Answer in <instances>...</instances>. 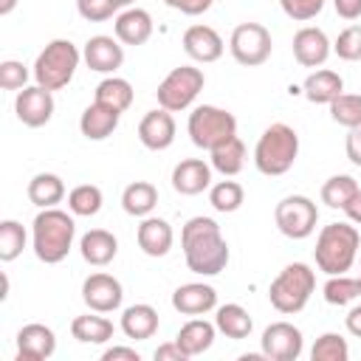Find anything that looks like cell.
<instances>
[{
	"instance_id": "cell-25",
	"label": "cell",
	"mask_w": 361,
	"mask_h": 361,
	"mask_svg": "<svg viewBox=\"0 0 361 361\" xmlns=\"http://www.w3.org/2000/svg\"><path fill=\"white\" fill-rule=\"evenodd\" d=\"M302 93H305V99L313 102V104H330L336 96L344 93V79H341L336 71L322 68V71H313V73L305 79Z\"/></svg>"
},
{
	"instance_id": "cell-44",
	"label": "cell",
	"mask_w": 361,
	"mask_h": 361,
	"mask_svg": "<svg viewBox=\"0 0 361 361\" xmlns=\"http://www.w3.org/2000/svg\"><path fill=\"white\" fill-rule=\"evenodd\" d=\"M76 8H79V14H82L85 20H90V23H104V20H110L113 11H116L113 0H76Z\"/></svg>"
},
{
	"instance_id": "cell-27",
	"label": "cell",
	"mask_w": 361,
	"mask_h": 361,
	"mask_svg": "<svg viewBox=\"0 0 361 361\" xmlns=\"http://www.w3.org/2000/svg\"><path fill=\"white\" fill-rule=\"evenodd\" d=\"M121 330L127 338H135V341L152 338L158 330V310L152 305H130L121 313Z\"/></svg>"
},
{
	"instance_id": "cell-45",
	"label": "cell",
	"mask_w": 361,
	"mask_h": 361,
	"mask_svg": "<svg viewBox=\"0 0 361 361\" xmlns=\"http://www.w3.org/2000/svg\"><path fill=\"white\" fill-rule=\"evenodd\" d=\"M164 3H166L169 8H178L180 14H189V17H197V14H203V11H209L214 0H164Z\"/></svg>"
},
{
	"instance_id": "cell-51",
	"label": "cell",
	"mask_w": 361,
	"mask_h": 361,
	"mask_svg": "<svg viewBox=\"0 0 361 361\" xmlns=\"http://www.w3.org/2000/svg\"><path fill=\"white\" fill-rule=\"evenodd\" d=\"M344 324H347V330H350L355 338H361V305H355V307L347 313Z\"/></svg>"
},
{
	"instance_id": "cell-9",
	"label": "cell",
	"mask_w": 361,
	"mask_h": 361,
	"mask_svg": "<svg viewBox=\"0 0 361 361\" xmlns=\"http://www.w3.org/2000/svg\"><path fill=\"white\" fill-rule=\"evenodd\" d=\"M274 220H276V228L290 237V240H305L313 234L316 223H319V209L310 197L305 195H288L276 203L274 209Z\"/></svg>"
},
{
	"instance_id": "cell-39",
	"label": "cell",
	"mask_w": 361,
	"mask_h": 361,
	"mask_svg": "<svg viewBox=\"0 0 361 361\" xmlns=\"http://www.w3.org/2000/svg\"><path fill=\"white\" fill-rule=\"evenodd\" d=\"M313 361H347L350 358V344L338 333H322L310 350Z\"/></svg>"
},
{
	"instance_id": "cell-32",
	"label": "cell",
	"mask_w": 361,
	"mask_h": 361,
	"mask_svg": "<svg viewBox=\"0 0 361 361\" xmlns=\"http://www.w3.org/2000/svg\"><path fill=\"white\" fill-rule=\"evenodd\" d=\"M158 203V189L149 180H135L121 192V206L133 217H147Z\"/></svg>"
},
{
	"instance_id": "cell-22",
	"label": "cell",
	"mask_w": 361,
	"mask_h": 361,
	"mask_svg": "<svg viewBox=\"0 0 361 361\" xmlns=\"http://www.w3.org/2000/svg\"><path fill=\"white\" fill-rule=\"evenodd\" d=\"M116 39L124 45H144L152 37V17L144 8H127L116 17Z\"/></svg>"
},
{
	"instance_id": "cell-3",
	"label": "cell",
	"mask_w": 361,
	"mask_h": 361,
	"mask_svg": "<svg viewBox=\"0 0 361 361\" xmlns=\"http://www.w3.org/2000/svg\"><path fill=\"white\" fill-rule=\"evenodd\" d=\"M358 245H361V234L355 226L350 223H330L319 231L313 257L319 271H324L327 276L336 274H347L358 257Z\"/></svg>"
},
{
	"instance_id": "cell-24",
	"label": "cell",
	"mask_w": 361,
	"mask_h": 361,
	"mask_svg": "<svg viewBox=\"0 0 361 361\" xmlns=\"http://www.w3.org/2000/svg\"><path fill=\"white\" fill-rule=\"evenodd\" d=\"M79 251H82V259L87 265L102 268V265L113 262V257L118 254V240L110 231H104V228H90L87 234H82Z\"/></svg>"
},
{
	"instance_id": "cell-7",
	"label": "cell",
	"mask_w": 361,
	"mask_h": 361,
	"mask_svg": "<svg viewBox=\"0 0 361 361\" xmlns=\"http://www.w3.org/2000/svg\"><path fill=\"white\" fill-rule=\"evenodd\" d=\"M189 138L195 147L200 149H214L217 144L228 141L231 135H237V118L214 104H200L189 113Z\"/></svg>"
},
{
	"instance_id": "cell-29",
	"label": "cell",
	"mask_w": 361,
	"mask_h": 361,
	"mask_svg": "<svg viewBox=\"0 0 361 361\" xmlns=\"http://www.w3.org/2000/svg\"><path fill=\"white\" fill-rule=\"evenodd\" d=\"M65 197V183L54 172H39L28 180V200L39 209H51Z\"/></svg>"
},
{
	"instance_id": "cell-28",
	"label": "cell",
	"mask_w": 361,
	"mask_h": 361,
	"mask_svg": "<svg viewBox=\"0 0 361 361\" xmlns=\"http://www.w3.org/2000/svg\"><path fill=\"white\" fill-rule=\"evenodd\" d=\"M214 324H217V330H220L226 338H237V341H240V338H248V336H251V327H254L248 310H245L243 305H234V302L217 307Z\"/></svg>"
},
{
	"instance_id": "cell-37",
	"label": "cell",
	"mask_w": 361,
	"mask_h": 361,
	"mask_svg": "<svg viewBox=\"0 0 361 361\" xmlns=\"http://www.w3.org/2000/svg\"><path fill=\"white\" fill-rule=\"evenodd\" d=\"M330 118L347 130L361 127V93H341L330 102Z\"/></svg>"
},
{
	"instance_id": "cell-50",
	"label": "cell",
	"mask_w": 361,
	"mask_h": 361,
	"mask_svg": "<svg viewBox=\"0 0 361 361\" xmlns=\"http://www.w3.org/2000/svg\"><path fill=\"white\" fill-rule=\"evenodd\" d=\"M347 217H350V223H355V226H361V189L355 192V197L341 209Z\"/></svg>"
},
{
	"instance_id": "cell-53",
	"label": "cell",
	"mask_w": 361,
	"mask_h": 361,
	"mask_svg": "<svg viewBox=\"0 0 361 361\" xmlns=\"http://www.w3.org/2000/svg\"><path fill=\"white\" fill-rule=\"evenodd\" d=\"M130 3H135V0H113V6H116V8H127Z\"/></svg>"
},
{
	"instance_id": "cell-19",
	"label": "cell",
	"mask_w": 361,
	"mask_h": 361,
	"mask_svg": "<svg viewBox=\"0 0 361 361\" xmlns=\"http://www.w3.org/2000/svg\"><path fill=\"white\" fill-rule=\"evenodd\" d=\"M172 307L183 316H203V313L217 307V290L212 285H203V282L180 285L172 293Z\"/></svg>"
},
{
	"instance_id": "cell-4",
	"label": "cell",
	"mask_w": 361,
	"mask_h": 361,
	"mask_svg": "<svg viewBox=\"0 0 361 361\" xmlns=\"http://www.w3.org/2000/svg\"><path fill=\"white\" fill-rule=\"evenodd\" d=\"M299 155V135L293 127L282 124V121H274L271 127L262 130L257 147H254V164L262 175H285L293 161Z\"/></svg>"
},
{
	"instance_id": "cell-30",
	"label": "cell",
	"mask_w": 361,
	"mask_h": 361,
	"mask_svg": "<svg viewBox=\"0 0 361 361\" xmlns=\"http://www.w3.org/2000/svg\"><path fill=\"white\" fill-rule=\"evenodd\" d=\"M209 152H212V166H214L220 175H226V178H234V175L243 172V166H245V144H243L237 135H231L228 141L217 144V147L209 149Z\"/></svg>"
},
{
	"instance_id": "cell-41",
	"label": "cell",
	"mask_w": 361,
	"mask_h": 361,
	"mask_svg": "<svg viewBox=\"0 0 361 361\" xmlns=\"http://www.w3.org/2000/svg\"><path fill=\"white\" fill-rule=\"evenodd\" d=\"M333 51L338 54V59L358 62V59H361V25H347V28L336 37Z\"/></svg>"
},
{
	"instance_id": "cell-15",
	"label": "cell",
	"mask_w": 361,
	"mask_h": 361,
	"mask_svg": "<svg viewBox=\"0 0 361 361\" xmlns=\"http://www.w3.org/2000/svg\"><path fill=\"white\" fill-rule=\"evenodd\" d=\"M327 56H330V39L322 28L305 25L293 34V59L302 68H319L327 62Z\"/></svg>"
},
{
	"instance_id": "cell-54",
	"label": "cell",
	"mask_w": 361,
	"mask_h": 361,
	"mask_svg": "<svg viewBox=\"0 0 361 361\" xmlns=\"http://www.w3.org/2000/svg\"><path fill=\"white\" fill-rule=\"evenodd\" d=\"M358 282H361V276H358Z\"/></svg>"
},
{
	"instance_id": "cell-42",
	"label": "cell",
	"mask_w": 361,
	"mask_h": 361,
	"mask_svg": "<svg viewBox=\"0 0 361 361\" xmlns=\"http://www.w3.org/2000/svg\"><path fill=\"white\" fill-rule=\"evenodd\" d=\"M25 82H28V71L23 62H17V59L0 62V87L3 90H23Z\"/></svg>"
},
{
	"instance_id": "cell-26",
	"label": "cell",
	"mask_w": 361,
	"mask_h": 361,
	"mask_svg": "<svg viewBox=\"0 0 361 361\" xmlns=\"http://www.w3.org/2000/svg\"><path fill=\"white\" fill-rule=\"evenodd\" d=\"M214 333H217V324H212V322H206V319H189L180 330H178V336H175V341L180 344V350L192 358V355H200V353H206L212 344H214Z\"/></svg>"
},
{
	"instance_id": "cell-34",
	"label": "cell",
	"mask_w": 361,
	"mask_h": 361,
	"mask_svg": "<svg viewBox=\"0 0 361 361\" xmlns=\"http://www.w3.org/2000/svg\"><path fill=\"white\" fill-rule=\"evenodd\" d=\"M358 189L361 186L355 183V178H350V175H333L322 186V203H327L330 209H344L355 197Z\"/></svg>"
},
{
	"instance_id": "cell-8",
	"label": "cell",
	"mask_w": 361,
	"mask_h": 361,
	"mask_svg": "<svg viewBox=\"0 0 361 361\" xmlns=\"http://www.w3.org/2000/svg\"><path fill=\"white\" fill-rule=\"evenodd\" d=\"M203 85H206V76H203L200 68H195V65H180V68H172V71L164 76V82L158 85L155 96H158V104H161L164 110L178 113V110H186V107L197 99V93L203 90Z\"/></svg>"
},
{
	"instance_id": "cell-47",
	"label": "cell",
	"mask_w": 361,
	"mask_h": 361,
	"mask_svg": "<svg viewBox=\"0 0 361 361\" xmlns=\"http://www.w3.org/2000/svg\"><path fill=\"white\" fill-rule=\"evenodd\" d=\"M189 355L180 350V344L178 341H166V344H161L158 350H155V361H186Z\"/></svg>"
},
{
	"instance_id": "cell-36",
	"label": "cell",
	"mask_w": 361,
	"mask_h": 361,
	"mask_svg": "<svg viewBox=\"0 0 361 361\" xmlns=\"http://www.w3.org/2000/svg\"><path fill=\"white\" fill-rule=\"evenodd\" d=\"M322 293H324V302L327 305H338L341 307V305H350V302H355L361 296V282L358 279H350L347 274H336V276H330L324 282Z\"/></svg>"
},
{
	"instance_id": "cell-18",
	"label": "cell",
	"mask_w": 361,
	"mask_h": 361,
	"mask_svg": "<svg viewBox=\"0 0 361 361\" xmlns=\"http://www.w3.org/2000/svg\"><path fill=\"white\" fill-rule=\"evenodd\" d=\"M223 37L212 28V25H189L183 31V51L195 59V62H217L223 56Z\"/></svg>"
},
{
	"instance_id": "cell-2",
	"label": "cell",
	"mask_w": 361,
	"mask_h": 361,
	"mask_svg": "<svg viewBox=\"0 0 361 361\" xmlns=\"http://www.w3.org/2000/svg\"><path fill=\"white\" fill-rule=\"evenodd\" d=\"M73 234H76V223L68 212L51 206L42 209L34 217L31 226V237H34V254L39 262L45 265H56L68 257L71 245H73Z\"/></svg>"
},
{
	"instance_id": "cell-23",
	"label": "cell",
	"mask_w": 361,
	"mask_h": 361,
	"mask_svg": "<svg viewBox=\"0 0 361 361\" xmlns=\"http://www.w3.org/2000/svg\"><path fill=\"white\" fill-rule=\"evenodd\" d=\"M118 118H121L118 110L93 102V104L85 107V113H82V118H79V130H82V135L90 138V141H104V138L113 135V130L118 127Z\"/></svg>"
},
{
	"instance_id": "cell-46",
	"label": "cell",
	"mask_w": 361,
	"mask_h": 361,
	"mask_svg": "<svg viewBox=\"0 0 361 361\" xmlns=\"http://www.w3.org/2000/svg\"><path fill=\"white\" fill-rule=\"evenodd\" d=\"M344 149H347V158H350L355 166H361V127H353V130L347 133Z\"/></svg>"
},
{
	"instance_id": "cell-20",
	"label": "cell",
	"mask_w": 361,
	"mask_h": 361,
	"mask_svg": "<svg viewBox=\"0 0 361 361\" xmlns=\"http://www.w3.org/2000/svg\"><path fill=\"white\" fill-rule=\"evenodd\" d=\"M212 186V166L200 158H183L172 169V189L178 195H200L203 189Z\"/></svg>"
},
{
	"instance_id": "cell-35",
	"label": "cell",
	"mask_w": 361,
	"mask_h": 361,
	"mask_svg": "<svg viewBox=\"0 0 361 361\" xmlns=\"http://www.w3.org/2000/svg\"><path fill=\"white\" fill-rule=\"evenodd\" d=\"M102 203H104L102 189L93 186V183H82V186L71 189V195H68V209L76 217H93V214H99Z\"/></svg>"
},
{
	"instance_id": "cell-38",
	"label": "cell",
	"mask_w": 361,
	"mask_h": 361,
	"mask_svg": "<svg viewBox=\"0 0 361 361\" xmlns=\"http://www.w3.org/2000/svg\"><path fill=\"white\" fill-rule=\"evenodd\" d=\"M243 197H245V192H243V186L237 180H220V183H214L209 189V203L223 214L237 212L243 206Z\"/></svg>"
},
{
	"instance_id": "cell-6",
	"label": "cell",
	"mask_w": 361,
	"mask_h": 361,
	"mask_svg": "<svg viewBox=\"0 0 361 361\" xmlns=\"http://www.w3.org/2000/svg\"><path fill=\"white\" fill-rule=\"evenodd\" d=\"M79 56L82 54L71 39H51L37 54V62H34L37 85H42L45 90H62L73 79L79 68Z\"/></svg>"
},
{
	"instance_id": "cell-5",
	"label": "cell",
	"mask_w": 361,
	"mask_h": 361,
	"mask_svg": "<svg viewBox=\"0 0 361 361\" xmlns=\"http://www.w3.org/2000/svg\"><path fill=\"white\" fill-rule=\"evenodd\" d=\"M313 288H316V274H313V268L305 265V262H290V265H285V268L279 271V276L271 282L268 299H271V305H274L279 313L290 316V313H299V310L307 305Z\"/></svg>"
},
{
	"instance_id": "cell-33",
	"label": "cell",
	"mask_w": 361,
	"mask_h": 361,
	"mask_svg": "<svg viewBox=\"0 0 361 361\" xmlns=\"http://www.w3.org/2000/svg\"><path fill=\"white\" fill-rule=\"evenodd\" d=\"M93 102L107 104V107L124 113L133 104V85L127 79H121V76H107V79H102L96 85V99Z\"/></svg>"
},
{
	"instance_id": "cell-48",
	"label": "cell",
	"mask_w": 361,
	"mask_h": 361,
	"mask_svg": "<svg viewBox=\"0 0 361 361\" xmlns=\"http://www.w3.org/2000/svg\"><path fill=\"white\" fill-rule=\"evenodd\" d=\"M102 361H141V355L133 347H110L102 353Z\"/></svg>"
},
{
	"instance_id": "cell-13",
	"label": "cell",
	"mask_w": 361,
	"mask_h": 361,
	"mask_svg": "<svg viewBox=\"0 0 361 361\" xmlns=\"http://www.w3.org/2000/svg\"><path fill=\"white\" fill-rule=\"evenodd\" d=\"M54 90H45L42 85L23 87L14 99V113L25 127H42L54 116Z\"/></svg>"
},
{
	"instance_id": "cell-52",
	"label": "cell",
	"mask_w": 361,
	"mask_h": 361,
	"mask_svg": "<svg viewBox=\"0 0 361 361\" xmlns=\"http://www.w3.org/2000/svg\"><path fill=\"white\" fill-rule=\"evenodd\" d=\"M14 6H17V0H0V14L6 17V14H11L14 11Z\"/></svg>"
},
{
	"instance_id": "cell-11",
	"label": "cell",
	"mask_w": 361,
	"mask_h": 361,
	"mask_svg": "<svg viewBox=\"0 0 361 361\" xmlns=\"http://www.w3.org/2000/svg\"><path fill=\"white\" fill-rule=\"evenodd\" d=\"M302 330L290 322H274L262 333V358L268 361H296L302 355Z\"/></svg>"
},
{
	"instance_id": "cell-49",
	"label": "cell",
	"mask_w": 361,
	"mask_h": 361,
	"mask_svg": "<svg viewBox=\"0 0 361 361\" xmlns=\"http://www.w3.org/2000/svg\"><path fill=\"white\" fill-rule=\"evenodd\" d=\"M336 14L344 20H358L361 17V0H333Z\"/></svg>"
},
{
	"instance_id": "cell-40",
	"label": "cell",
	"mask_w": 361,
	"mask_h": 361,
	"mask_svg": "<svg viewBox=\"0 0 361 361\" xmlns=\"http://www.w3.org/2000/svg\"><path fill=\"white\" fill-rule=\"evenodd\" d=\"M25 248V228L17 220H3L0 223V259L11 262L23 254Z\"/></svg>"
},
{
	"instance_id": "cell-43",
	"label": "cell",
	"mask_w": 361,
	"mask_h": 361,
	"mask_svg": "<svg viewBox=\"0 0 361 361\" xmlns=\"http://www.w3.org/2000/svg\"><path fill=\"white\" fill-rule=\"evenodd\" d=\"M324 3H327V0H279L282 11H285L290 20H296V23L313 20V17L324 8Z\"/></svg>"
},
{
	"instance_id": "cell-14",
	"label": "cell",
	"mask_w": 361,
	"mask_h": 361,
	"mask_svg": "<svg viewBox=\"0 0 361 361\" xmlns=\"http://www.w3.org/2000/svg\"><path fill=\"white\" fill-rule=\"evenodd\" d=\"M56 350V336L51 327L31 322L25 327H20L17 333V358L20 361H45L51 358Z\"/></svg>"
},
{
	"instance_id": "cell-1",
	"label": "cell",
	"mask_w": 361,
	"mask_h": 361,
	"mask_svg": "<svg viewBox=\"0 0 361 361\" xmlns=\"http://www.w3.org/2000/svg\"><path fill=\"white\" fill-rule=\"evenodd\" d=\"M183 259L192 274L214 276L228 265V243L212 217H192L180 231Z\"/></svg>"
},
{
	"instance_id": "cell-10",
	"label": "cell",
	"mask_w": 361,
	"mask_h": 361,
	"mask_svg": "<svg viewBox=\"0 0 361 361\" xmlns=\"http://www.w3.org/2000/svg\"><path fill=\"white\" fill-rule=\"evenodd\" d=\"M271 48H274L271 31L259 23H240L231 31V39H228V51H231L234 62H240L245 68L262 65L271 56Z\"/></svg>"
},
{
	"instance_id": "cell-21",
	"label": "cell",
	"mask_w": 361,
	"mask_h": 361,
	"mask_svg": "<svg viewBox=\"0 0 361 361\" xmlns=\"http://www.w3.org/2000/svg\"><path fill=\"white\" fill-rule=\"evenodd\" d=\"M135 240H138V248L147 257H164V254H169L175 234H172V226L164 217H149L147 214L141 220V226H138Z\"/></svg>"
},
{
	"instance_id": "cell-17",
	"label": "cell",
	"mask_w": 361,
	"mask_h": 361,
	"mask_svg": "<svg viewBox=\"0 0 361 361\" xmlns=\"http://www.w3.org/2000/svg\"><path fill=\"white\" fill-rule=\"evenodd\" d=\"M85 62L90 71L96 73H113L121 68L124 62V48L118 45V39L107 37V34H96L85 42V51H82Z\"/></svg>"
},
{
	"instance_id": "cell-16",
	"label": "cell",
	"mask_w": 361,
	"mask_h": 361,
	"mask_svg": "<svg viewBox=\"0 0 361 361\" xmlns=\"http://www.w3.org/2000/svg\"><path fill=\"white\" fill-rule=\"evenodd\" d=\"M138 141L152 152H161V149L172 147V141H175V118H172V113L164 110V107L149 110L138 121Z\"/></svg>"
},
{
	"instance_id": "cell-31",
	"label": "cell",
	"mask_w": 361,
	"mask_h": 361,
	"mask_svg": "<svg viewBox=\"0 0 361 361\" xmlns=\"http://www.w3.org/2000/svg\"><path fill=\"white\" fill-rule=\"evenodd\" d=\"M71 336L82 344H104L113 338V322L104 319V316H76L71 322Z\"/></svg>"
},
{
	"instance_id": "cell-12",
	"label": "cell",
	"mask_w": 361,
	"mask_h": 361,
	"mask_svg": "<svg viewBox=\"0 0 361 361\" xmlns=\"http://www.w3.org/2000/svg\"><path fill=\"white\" fill-rule=\"evenodd\" d=\"M82 299L93 313H113V310L121 307L124 290H121V282L113 274L99 271V274H90L82 282Z\"/></svg>"
}]
</instances>
